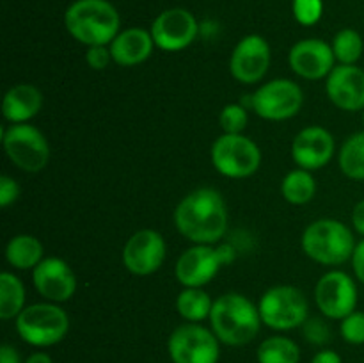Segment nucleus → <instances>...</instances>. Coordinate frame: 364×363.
Instances as JSON below:
<instances>
[{"label":"nucleus","instance_id":"obj_1","mask_svg":"<svg viewBox=\"0 0 364 363\" xmlns=\"http://www.w3.org/2000/svg\"><path fill=\"white\" fill-rule=\"evenodd\" d=\"M174 224L194 244H217L228 231L226 201L215 189H196L178 203Z\"/></svg>","mask_w":364,"mask_h":363},{"label":"nucleus","instance_id":"obj_2","mask_svg":"<svg viewBox=\"0 0 364 363\" xmlns=\"http://www.w3.org/2000/svg\"><path fill=\"white\" fill-rule=\"evenodd\" d=\"M262 317L255 302L238 292H228L213 301L210 326L220 344L240 347L258 337Z\"/></svg>","mask_w":364,"mask_h":363},{"label":"nucleus","instance_id":"obj_3","mask_svg":"<svg viewBox=\"0 0 364 363\" xmlns=\"http://www.w3.org/2000/svg\"><path fill=\"white\" fill-rule=\"evenodd\" d=\"M119 25V13L109 0H75L64 13L68 34L85 46H109Z\"/></svg>","mask_w":364,"mask_h":363},{"label":"nucleus","instance_id":"obj_4","mask_svg":"<svg viewBox=\"0 0 364 363\" xmlns=\"http://www.w3.org/2000/svg\"><path fill=\"white\" fill-rule=\"evenodd\" d=\"M302 249L322 265H341L354 255L355 238L350 228L336 219H318L302 233Z\"/></svg>","mask_w":364,"mask_h":363},{"label":"nucleus","instance_id":"obj_5","mask_svg":"<svg viewBox=\"0 0 364 363\" xmlns=\"http://www.w3.org/2000/svg\"><path fill=\"white\" fill-rule=\"evenodd\" d=\"M16 331L28 345L52 347L70 331V317L57 302H36L16 317Z\"/></svg>","mask_w":364,"mask_h":363},{"label":"nucleus","instance_id":"obj_6","mask_svg":"<svg viewBox=\"0 0 364 363\" xmlns=\"http://www.w3.org/2000/svg\"><path fill=\"white\" fill-rule=\"evenodd\" d=\"M259 317L265 326L276 331H290L304 326L309 305L306 295L291 285H276L262 295L258 302Z\"/></svg>","mask_w":364,"mask_h":363},{"label":"nucleus","instance_id":"obj_7","mask_svg":"<svg viewBox=\"0 0 364 363\" xmlns=\"http://www.w3.org/2000/svg\"><path fill=\"white\" fill-rule=\"evenodd\" d=\"M235 249L231 246L194 244L178 258L174 274L183 287L203 288L219 274L220 267L231 263Z\"/></svg>","mask_w":364,"mask_h":363},{"label":"nucleus","instance_id":"obj_8","mask_svg":"<svg viewBox=\"0 0 364 363\" xmlns=\"http://www.w3.org/2000/svg\"><path fill=\"white\" fill-rule=\"evenodd\" d=\"M212 164L223 177L247 178L259 169L262 152L244 134H223L212 144Z\"/></svg>","mask_w":364,"mask_h":363},{"label":"nucleus","instance_id":"obj_9","mask_svg":"<svg viewBox=\"0 0 364 363\" xmlns=\"http://www.w3.org/2000/svg\"><path fill=\"white\" fill-rule=\"evenodd\" d=\"M2 144L11 162L27 173H39L50 160L48 141L28 123L9 125L2 134Z\"/></svg>","mask_w":364,"mask_h":363},{"label":"nucleus","instance_id":"obj_10","mask_svg":"<svg viewBox=\"0 0 364 363\" xmlns=\"http://www.w3.org/2000/svg\"><path fill=\"white\" fill-rule=\"evenodd\" d=\"M167 352L173 363H217L220 340L201 324H181L167 340Z\"/></svg>","mask_w":364,"mask_h":363},{"label":"nucleus","instance_id":"obj_11","mask_svg":"<svg viewBox=\"0 0 364 363\" xmlns=\"http://www.w3.org/2000/svg\"><path fill=\"white\" fill-rule=\"evenodd\" d=\"M304 95L297 82L288 78H274L259 85L251 96L249 105L259 117L269 121L290 120L301 110Z\"/></svg>","mask_w":364,"mask_h":363},{"label":"nucleus","instance_id":"obj_12","mask_svg":"<svg viewBox=\"0 0 364 363\" xmlns=\"http://www.w3.org/2000/svg\"><path fill=\"white\" fill-rule=\"evenodd\" d=\"M315 302L327 319H345L358 308L355 281L343 270H329L316 283Z\"/></svg>","mask_w":364,"mask_h":363},{"label":"nucleus","instance_id":"obj_13","mask_svg":"<svg viewBox=\"0 0 364 363\" xmlns=\"http://www.w3.org/2000/svg\"><path fill=\"white\" fill-rule=\"evenodd\" d=\"M155 46L164 52H180L191 46L198 38L199 25L194 14L183 7H171L162 11L153 20L151 28Z\"/></svg>","mask_w":364,"mask_h":363},{"label":"nucleus","instance_id":"obj_14","mask_svg":"<svg viewBox=\"0 0 364 363\" xmlns=\"http://www.w3.org/2000/svg\"><path fill=\"white\" fill-rule=\"evenodd\" d=\"M272 60L270 45L263 36L249 34L231 52L230 71L242 84H256L267 75Z\"/></svg>","mask_w":364,"mask_h":363},{"label":"nucleus","instance_id":"obj_15","mask_svg":"<svg viewBox=\"0 0 364 363\" xmlns=\"http://www.w3.org/2000/svg\"><path fill=\"white\" fill-rule=\"evenodd\" d=\"M166 241L156 230H139L123 248V265L135 276H149L162 267L166 260Z\"/></svg>","mask_w":364,"mask_h":363},{"label":"nucleus","instance_id":"obj_16","mask_svg":"<svg viewBox=\"0 0 364 363\" xmlns=\"http://www.w3.org/2000/svg\"><path fill=\"white\" fill-rule=\"evenodd\" d=\"M288 63L299 77L306 80H320L329 77L334 70L336 57L329 43L318 38H308L291 46Z\"/></svg>","mask_w":364,"mask_h":363},{"label":"nucleus","instance_id":"obj_17","mask_svg":"<svg viewBox=\"0 0 364 363\" xmlns=\"http://www.w3.org/2000/svg\"><path fill=\"white\" fill-rule=\"evenodd\" d=\"M34 287L46 301L64 302L73 298L77 290V278L64 260L48 256L32 269Z\"/></svg>","mask_w":364,"mask_h":363},{"label":"nucleus","instance_id":"obj_18","mask_svg":"<svg viewBox=\"0 0 364 363\" xmlns=\"http://www.w3.org/2000/svg\"><path fill=\"white\" fill-rule=\"evenodd\" d=\"M334 137L327 128L313 125L295 135L291 142V159L299 167L308 171L322 169L334 155Z\"/></svg>","mask_w":364,"mask_h":363},{"label":"nucleus","instance_id":"obj_19","mask_svg":"<svg viewBox=\"0 0 364 363\" xmlns=\"http://www.w3.org/2000/svg\"><path fill=\"white\" fill-rule=\"evenodd\" d=\"M331 102L341 110L355 112L364 109V70L358 64H338L326 82Z\"/></svg>","mask_w":364,"mask_h":363},{"label":"nucleus","instance_id":"obj_20","mask_svg":"<svg viewBox=\"0 0 364 363\" xmlns=\"http://www.w3.org/2000/svg\"><path fill=\"white\" fill-rule=\"evenodd\" d=\"M112 60L119 66L132 68L144 63L149 59L155 48V41L149 31L141 27H130L127 31H121L109 45Z\"/></svg>","mask_w":364,"mask_h":363},{"label":"nucleus","instance_id":"obj_21","mask_svg":"<svg viewBox=\"0 0 364 363\" xmlns=\"http://www.w3.org/2000/svg\"><path fill=\"white\" fill-rule=\"evenodd\" d=\"M43 107V93L32 84H16L4 95L2 114L11 125L28 123Z\"/></svg>","mask_w":364,"mask_h":363},{"label":"nucleus","instance_id":"obj_22","mask_svg":"<svg viewBox=\"0 0 364 363\" xmlns=\"http://www.w3.org/2000/svg\"><path fill=\"white\" fill-rule=\"evenodd\" d=\"M45 258V248L34 235L21 233L11 238L6 246V260L18 270L34 269Z\"/></svg>","mask_w":364,"mask_h":363},{"label":"nucleus","instance_id":"obj_23","mask_svg":"<svg viewBox=\"0 0 364 363\" xmlns=\"http://www.w3.org/2000/svg\"><path fill=\"white\" fill-rule=\"evenodd\" d=\"M213 299L210 298L208 292L198 287H185L183 290L178 294L176 299V310L180 313L181 319L187 322L199 324L201 320L210 319L212 313Z\"/></svg>","mask_w":364,"mask_h":363},{"label":"nucleus","instance_id":"obj_24","mask_svg":"<svg viewBox=\"0 0 364 363\" xmlns=\"http://www.w3.org/2000/svg\"><path fill=\"white\" fill-rule=\"evenodd\" d=\"M258 363H299L301 362V347L297 342L283 335H274L265 338L256 351Z\"/></svg>","mask_w":364,"mask_h":363},{"label":"nucleus","instance_id":"obj_25","mask_svg":"<svg viewBox=\"0 0 364 363\" xmlns=\"http://www.w3.org/2000/svg\"><path fill=\"white\" fill-rule=\"evenodd\" d=\"M316 182L311 171L299 169L290 171L281 182V194L291 205H306L315 198Z\"/></svg>","mask_w":364,"mask_h":363},{"label":"nucleus","instance_id":"obj_26","mask_svg":"<svg viewBox=\"0 0 364 363\" xmlns=\"http://www.w3.org/2000/svg\"><path fill=\"white\" fill-rule=\"evenodd\" d=\"M25 308V287L13 273L0 274V319H16Z\"/></svg>","mask_w":364,"mask_h":363},{"label":"nucleus","instance_id":"obj_27","mask_svg":"<svg viewBox=\"0 0 364 363\" xmlns=\"http://www.w3.org/2000/svg\"><path fill=\"white\" fill-rule=\"evenodd\" d=\"M338 162L345 177L350 180H364V130L345 139Z\"/></svg>","mask_w":364,"mask_h":363},{"label":"nucleus","instance_id":"obj_28","mask_svg":"<svg viewBox=\"0 0 364 363\" xmlns=\"http://www.w3.org/2000/svg\"><path fill=\"white\" fill-rule=\"evenodd\" d=\"M331 46L340 64H358L364 52L363 36L355 28H341L336 32Z\"/></svg>","mask_w":364,"mask_h":363},{"label":"nucleus","instance_id":"obj_29","mask_svg":"<svg viewBox=\"0 0 364 363\" xmlns=\"http://www.w3.org/2000/svg\"><path fill=\"white\" fill-rule=\"evenodd\" d=\"M247 110L240 103H228L223 110H220L219 123L223 128V134H242L247 127Z\"/></svg>","mask_w":364,"mask_h":363},{"label":"nucleus","instance_id":"obj_30","mask_svg":"<svg viewBox=\"0 0 364 363\" xmlns=\"http://www.w3.org/2000/svg\"><path fill=\"white\" fill-rule=\"evenodd\" d=\"M294 18L304 27L318 23L323 14V0H294L291 2Z\"/></svg>","mask_w":364,"mask_h":363},{"label":"nucleus","instance_id":"obj_31","mask_svg":"<svg viewBox=\"0 0 364 363\" xmlns=\"http://www.w3.org/2000/svg\"><path fill=\"white\" fill-rule=\"evenodd\" d=\"M340 333L347 344L363 345L364 344V312L354 310L350 315L341 319Z\"/></svg>","mask_w":364,"mask_h":363},{"label":"nucleus","instance_id":"obj_32","mask_svg":"<svg viewBox=\"0 0 364 363\" xmlns=\"http://www.w3.org/2000/svg\"><path fill=\"white\" fill-rule=\"evenodd\" d=\"M112 60V53H110V48L105 45L100 46H87V52H85V63L89 64V68L100 71L105 70L107 66Z\"/></svg>","mask_w":364,"mask_h":363},{"label":"nucleus","instance_id":"obj_33","mask_svg":"<svg viewBox=\"0 0 364 363\" xmlns=\"http://www.w3.org/2000/svg\"><path fill=\"white\" fill-rule=\"evenodd\" d=\"M304 335L311 344H326L331 338V331L320 319H308L304 322Z\"/></svg>","mask_w":364,"mask_h":363},{"label":"nucleus","instance_id":"obj_34","mask_svg":"<svg viewBox=\"0 0 364 363\" xmlns=\"http://www.w3.org/2000/svg\"><path fill=\"white\" fill-rule=\"evenodd\" d=\"M20 198V185L14 182V178L2 174L0 177V205L7 209Z\"/></svg>","mask_w":364,"mask_h":363},{"label":"nucleus","instance_id":"obj_35","mask_svg":"<svg viewBox=\"0 0 364 363\" xmlns=\"http://www.w3.org/2000/svg\"><path fill=\"white\" fill-rule=\"evenodd\" d=\"M352 269H354L355 278L364 285V237L355 244L354 255L350 258Z\"/></svg>","mask_w":364,"mask_h":363},{"label":"nucleus","instance_id":"obj_36","mask_svg":"<svg viewBox=\"0 0 364 363\" xmlns=\"http://www.w3.org/2000/svg\"><path fill=\"white\" fill-rule=\"evenodd\" d=\"M352 226L359 235L364 237V199L355 203L354 210H352Z\"/></svg>","mask_w":364,"mask_h":363},{"label":"nucleus","instance_id":"obj_37","mask_svg":"<svg viewBox=\"0 0 364 363\" xmlns=\"http://www.w3.org/2000/svg\"><path fill=\"white\" fill-rule=\"evenodd\" d=\"M311 363H343L341 356L333 349H322L313 356Z\"/></svg>","mask_w":364,"mask_h":363},{"label":"nucleus","instance_id":"obj_38","mask_svg":"<svg viewBox=\"0 0 364 363\" xmlns=\"http://www.w3.org/2000/svg\"><path fill=\"white\" fill-rule=\"evenodd\" d=\"M0 363H23L20 358V352L9 344H4L0 347Z\"/></svg>","mask_w":364,"mask_h":363},{"label":"nucleus","instance_id":"obj_39","mask_svg":"<svg viewBox=\"0 0 364 363\" xmlns=\"http://www.w3.org/2000/svg\"><path fill=\"white\" fill-rule=\"evenodd\" d=\"M23 363H53L52 358H50V354H46V352L43 351H38V352H32L28 358H25Z\"/></svg>","mask_w":364,"mask_h":363},{"label":"nucleus","instance_id":"obj_40","mask_svg":"<svg viewBox=\"0 0 364 363\" xmlns=\"http://www.w3.org/2000/svg\"><path fill=\"white\" fill-rule=\"evenodd\" d=\"M363 125H364V109H363Z\"/></svg>","mask_w":364,"mask_h":363}]
</instances>
